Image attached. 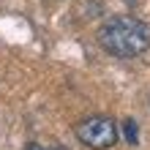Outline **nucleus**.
Wrapping results in <instances>:
<instances>
[{
    "label": "nucleus",
    "mask_w": 150,
    "mask_h": 150,
    "mask_svg": "<svg viewBox=\"0 0 150 150\" xmlns=\"http://www.w3.org/2000/svg\"><path fill=\"white\" fill-rule=\"evenodd\" d=\"M98 44L115 57H139L150 47V28L134 16H115L98 30Z\"/></svg>",
    "instance_id": "obj_1"
},
{
    "label": "nucleus",
    "mask_w": 150,
    "mask_h": 150,
    "mask_svg": "<svg viewBox=\"0 0 150 150\" xmlns=\"http://www.w3.org/2000/svg\"><path fill=\"white\" fill-rule=\"evenodd\" d=\"M25 150H66V147H57V145H55V147H44V145H38V142H30Z\"/></svg>",
    "instance_id": "obj_4"
},
{
    "label": "nucleus",
    "mask_w": 150,
    "mask_h": 150,
    "mask_svg": "<svg viewBox=\"0 0 150 150\" xmlns=\"http://www.w3.org/2000/svg\"><path fill=\"white\" fill-rule=\"evenodd\" d=\"M126 139H128V145H137V142H139L137 120H126Z\"/></svg>",
    "instance_id": "obj_3"
},
{
    "label": "nucleus",
    "mask_w": 150,
    "mask_h": 150,
    "mask_svg": "<svg viewBox=\"0 0 150 150\" xmlns=\"http://www.w3.org/2000/svg\"><path fill=\"white\" fill-rule=\"evenodd\" d=\"M76 137L79 142L87 145V147H96V150H104V147H112L117 142V126H115L112 117H87L82 123H76Z\"/></svg>",
    "instance_id": "obj_2"
}]
</instances>
